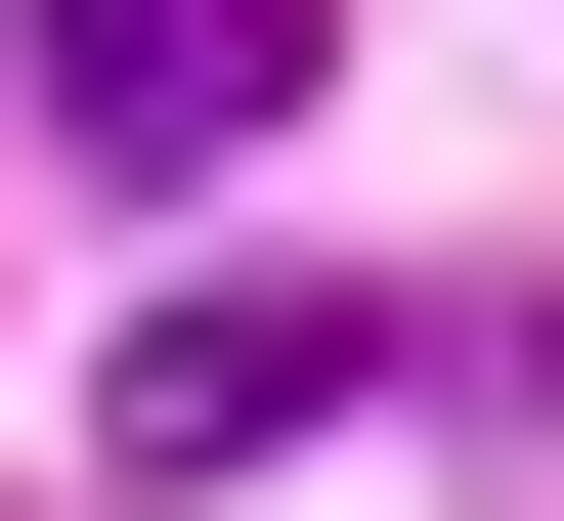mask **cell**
I'll use <instances>...</instances> for the list:
<instances>
[{
    "label": "cell",
    "instance_id": "2",
    "mask_svg": "<svg viewBox=\"0 0 564 521\" xmlns=\"http://www.w3.org/2000/svg\"><path fill=\"white\" fill-rule=\"evenodd\" d=\"M348 391H391V304H174L131 348V478H261V435H348Z\"/></svg>",
    "mask_w": 564,
    "mask_h": 521
},
{
    "label": "cell",
    "instance_id": "1",
    "mask_svg": "<svg viewBox=\"0 0 564 521\" xmlns=\"http://www.w3.org/2000/svg\"><path fill=\"white\" fill-rule=\"evenodd\" d=\"M261 87H304V0H44V131L131 174V218H174V174H261Z\"/></svg>",
    "mask_w": 564,
    "mask_h": 521
}]
</instances>
